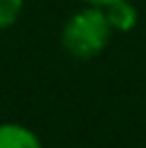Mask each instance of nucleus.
<instances>
[{
  "label": "nucleus",
  "mask_w": 146,
  "mask_h": 148,
  "mask_svg": "<svg viewBox=\"0 0 146 148\" xmlns=\"http://www.w3.org/2000/svg\"><path fill=\"white\" fill-rule=\"evenodd\" d=\"M22 8H24V0H0V32L20 20Z\"/></svg>",
  "instance_id": "20e7f679"
},
{
  "label": "nucleus",
  "mask_w": 146,
  "mask_h": 148,
  "mask_svg": "<svg viewBox=\"0 0 146 148\" xmlns=\"http://www.w3.org/2000/svg\"><path fill=\"white\" fill-rule=\"evenodd\" d=\"M112 27H110L105 10L85 5L83 10L73 12L61 32V44L63 49L78 61L95 58L97 53L105 51V46L112 39Z\"/></svg>",
  "instance_id": "f257e3e1"
},
{
  "label": "nucleus",
  "mask_w": 146,
  "mask_h": 148,
  "mask_svg": "<svg viewBox=\"0 0 146 148\" xmlns=\"http://www.w3.org/2000/svg\"><path fill=\"white\" fill-rule=\"evenodd\" d=\"M85 5H90V8H107V5L117 3V0H83Z\"/></svg>",
  "instance_id": "39448f33"
},
{
  "label": "nucleus",
  "mask_w": 146,
  "mask_h": 148,
  "mask_svg": "<svg viewBox=\"0 0 146 148\" xmlns=\"http://www.w3.org/2000/svg\"><path fill=\"white\" fill-rule=\"evenodd\" d=\"M102 10H105V17L110 22V27H112V32L127 34V32H132V29L136 27V22H139V12H136V8H134L129 0H117V3L107 5V8H102Z\"/></svg>",
  "instance_id": "f03ea898"
},
{
  "label": "nucleus",
  "mask_w": 146,
  "mask_h": 148,
  "mask_svg": "<svg viewBox=\"0 0 146 148\" xmlns=\"http://www.w3.org/2000/svg\"><path fill=\"white\" fill-rule=\"evenodd\" d=\"M0 148H44L34 131L22 124H0Z\"/></svg>",
  "instance_id": "7ed1b4c3"
}]
</instances>
